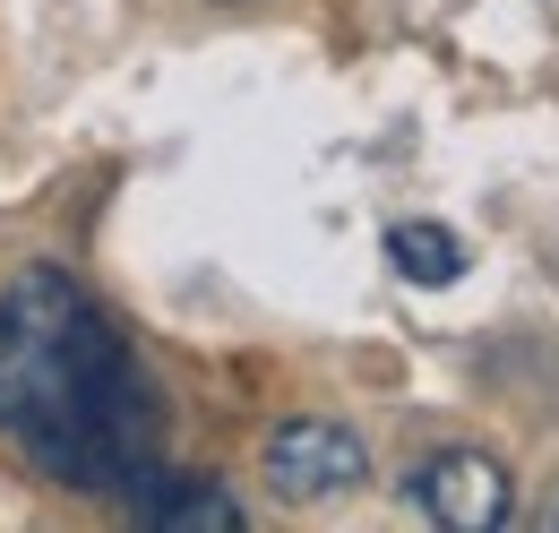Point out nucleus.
<instances>
[{
  "label": "nucleus",
  "mask_w": 559,
  "mask_h": 533,
  "mask_svg": "<svg viewBox=\"0 0 559 533\" xmlns=\"http://www.w3.org/2000/svg\"><path fill=\"white\" fill-rule=\"evenodd\" d=\"M0 448L35 482L130 499L164 473V396L70 266L0 284Z\"/></svg>",
  "instance_id": "f257e3e1"
},
{
  "label": "nucleus",
  "mask_w": 559,
  "mask_h": 533,
  "mask_svg": "<svg viewBox=\"0 0 559 533\" xmlns=\"http://www.w3.org/2000/svg\"><path fill=\"white\" fill-rule=\"evenodd\" d=\"M259 473H267V490L284 508H336V499H353L370 482V448L353 439L345 422H328V413H293V422L267 430Z\"/></svg>",
  "instance_id": "f03ea898"
},
{
  "label": "nucleus",
  "mask_w": 559,
  "mask_h": 533,
  "mask_svg": "<svg viewBox=\"0 0 559 533\" xmlns=\"http://www.w3.org/2000/svg\"><path fill=\"white\" fill-rule=\"evenodd\" d=\"M405 490L439 533H499L516 517V482L490 448H430Z\"/></svg>",
  "instance_id": "7ed1b4c3"
},
{
  "label": "nucleus",
  "mask_w": 559,
  "mask_h": 533,
  "mask_svg": "<svg viewBox=\"0 0 559 533\" xmlns=\"http://www.w3.org/2000/svg\"><path fill=\"white\" fill-rule=\"evenodd\" d=\"M130 517L146 533H241L250 525V508L224 482H199V473H155L146 490H130Z\"/></svg>",
  "instance_id": "20e7f679"
},
{
  "label": "nucleus",
  "mask_w": 559,
  "mask_h": 533,
  "mask_svg": "<svg viewBox=\"0 0 559 533\" xmlns=\"http://www.w3.org/2000/svg\"><path fill=\"white\" fill-rule=\"evenodd\" d=\"M388 266L405 275V284H456L465 275V241L448 233V224H388Z\"/></svg>",
  "instance_id": "39448f33"
},
{
  "label": "nucleus",
  "mask_w": 559,
  "mask_h": 533,
  "mask_svg": "<svg viewBox=\"0 0 559 533\" xmlns=\"http://www.w3.org/2000/svg\"><path fill=\"white\" fill-rule=\"evenodd\" d=\"M543 525H551V533H559V499H551V508H543Z\"/></svg>",
  "instance_id": "423d86ee"
}]
</instances>
